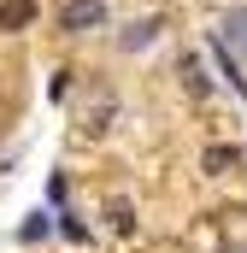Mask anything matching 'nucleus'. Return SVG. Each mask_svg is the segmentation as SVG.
<instances>
[{"label":"nucleus","mask_w":247,"mask_h":253,"mask_svg":"<svg viewBox=\"0 0 247 253\" xmlns=\"http://www.w3.org/2000/svg\"><path fill=\"white\" fill-rule=\"evenodd\" d=\"M206 171H230V165H242V153L230 147V141H218V147H206V159H200Z\"/></svg>","instance_id":"5"},{"label":"nucleus","mask_w":247,"mask_h":253,"mask_svg":"<svg viewBox=\"0 0 247 253\" xmlns=\"http://www.w3.org/2000/svg\"><path fill=\"white\" fill-rule=\"evenodd\" d=\"M183 77H188V88H194V94H206V77H200V59H183Z\"/></svg>","instance_id":"9"},{"label":"nucleus","mask_w":247,"mask_h":253,"mask_svg":"<svg viewBox=\"0 0 247 253\" xmlns=\"http://www.w3.org/2000/svg\"><path fill=\"white\" fill-rule=\"evenodd\" d=\"M159 30H165L159 18H141V24H129V30L118 36V47H124V53H141V47H153V36H159Z\"/></svg>","instance_id":"3"},{"label":"nucleus","mask_w":247,"mask_h":253,"mask_svg":"<svg viewBox=\"0 0 247 253\" xmlns=\"http://www.w3.org/2000/svg\"><path fill=\"white\" fill-rule=\"evenodd\" d=\"M206 47H212V59H218V71H224V83H230L236 94H247V77H242V65L230 59V47H224V36H212Z\"/></svg>","instance_id":"4"},{"label":"nucleus","mask_w":247,"mask_h":253,"mask_svg":"<svg viewBox=\"0 0 247 253\" xmlns=\"http://www.w3.org/2000/svg\"><path fill=\"white\" fill-rule=\"evenodd\" d=\"M59 236H65V242H88V230H82V224H77L71 212H65V218H59Z\"/></svg>","instance_id":"8"},{"label":"nucleus","mask_w":247,"mask_h":253,"mask_svg":"<svg viewBox=\"0 0 247 253\" xmlns=\"http://www.w3.org/2000/svg\"><path fill=\"white\" fill-rule=\"evenodd\" d=\"M47 230H53V224H47V212H30V218H24V242H41Z\"/></svg>","instance_id":"7"},{"label":"nucleus","mask_w":247,"mask_h":253,"mask_svg":"<svg viewBox=\"0 0 247 253\" xmlns=\"http://www.w3.org/2000/svg\"><path fill=\"white\" fill-rule=\"evenodd\" d=\"M100 24H106V0H65L59 6V30H71V36H88Z\"/></svg>","instance_id":"1"},{"label":"nucleus","mask_w":247,"mask_h":253,"mask_svg":"<svg viewBox=\"0 0 247 253\" xmlns=\"http://www.w3.org/2000/svg\"><path fill=\"white\" fill-rule=\"evenodd\" d=\"M106 224H112L118 236H129V230H135V212H129L124 200H112V206H106Z\"/></svg>","instance_id":"6"},{"label":"nucleus","mask_w":247,"mask_h":253,"mask_svg":"<svg viewBox=\"0 0 247 253\" xmlns=\"http://www.w3.org/2000/svg\"><path fill=\"white\" fill-rule=\"evenodd\" d=\"M36 18H41V6H36V0H0V30H6V36L30 30Z\"/></svg>","instance_id":"2"}]
</instances>
